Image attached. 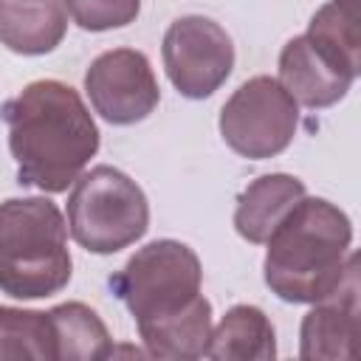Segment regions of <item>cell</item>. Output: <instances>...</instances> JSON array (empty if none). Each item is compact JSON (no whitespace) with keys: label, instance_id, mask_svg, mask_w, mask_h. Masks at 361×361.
I'll use <instances>...</instances> for the list:
<instances>
[{"label":"cell","instance_id":"obj_17","mask_svg":"<svg viewBox=\"0 0 361 361\" xmlns=\"http://www.w3.org/2000/svg\"><path fill=\"white\" fill-rule=\"evenodd\" d=\"M65 8L82 31L102 34L135 23L141 0H65Z\"/></svg>","mask_w":361,"mask_h":361},{"label":"cell","instance_id":"obj_3","mask_svg":"<svg viewBox=\"0 0 361 361\" xmlns=\"http://www.w3.org/2000/svg\"><path fill=\"white\" fill-rule=\"evenodd\" d=\"M262 279L288 305H313L333 293L347 271L353 220L327 197H299L265 240Z\"/></svg>","mask_w":361,"mask_h":361},{"label":"cell","instance_id":"obj_8","mask_svg":"<svg viewBox=\"0 0 361 361\" xmlns=\"http://www.w3.org/2000/svg\"><path fill=\"white\" fill-rule=\"evenodd\" d=\"M85 93L93 110L116 127L144 121L161 102V87L147 54L135 48H110L85 71Z\"/></svg>","mask_w":361,"mask_h":361},{"label":"cell","instance_id":"obj_15","mask_svg":"<svg viewBox=\"0 0 361 361\" xmlns=\"http://www.w3.org/2000/svg\"><path fill=\"white\" fill-rule=\"evenodd\" d=\"M305 37L344 73L358 79L361 37H358V0H327L316 8Z\"/></svg>","mask_w":361,"mask_h":361},{"label":"cell","instance_id":"obj_6","mask_svg":"<svg viewBox=\"0 0 361 361\" xmlns=\"http://www.w3.org/2000/svg\"><path fill=\"white\" fill-rule=\"evenodd\" d=\"M220 135L231 152L265 161L285 152L299 130V104L274 76H251L223 104Z\"/></svg>","mask_w":361,"mask_h":361},{"label":"cell","instance_id":"obj_5","mask_svg":"<svg viewBox=\"0 0 361 361\" xmlns=\"http://www.w3.org/2000/svg\"><path fill=\"white\" fill-rule=\"evenodd\" d=\"M149 228V200L121 169L99 164L73 180L68 195V231L90 254L107 257L138 243Z\"/></svg>","mask_w":361,"mask_h":361},{"label":"cell","instance_id":"obj_11","mask_svg":"<svg viewBox=\"0 0 361 361\" xmlns=\"http://www.w3.org/2000/svg\"><path fill=\"white\" fill-rule=\"evenodd\" d=\"M65 31V0H0V45L20 56L51 54Z\"/></svg>","mask_w":361,"mask_h":361},{"label":"cell","instance_id":"obj_10","mask_svg":"<svg viewBox=\"0 0 361 361\" xmlns=\"http://www.w3.org/2000/svg\"><path fill=\"white\" fill-rule=\"evenodd\" d=\"M353 82L355 76L333 65L305 34L290 37L279 51V85L302 107H333L350 93Z\"/></svg>","mask_w":361,"mask_h":361},{"label":"cell","instance_id":"obj_13","mask_svg":"<svg viewBox=\"0 0 361 361\" xmlns=\"http://www.w3.org/2000/svg\"><path fill=\"white\" fill-rule=\"evenodd\" d=\"M203 355L212 361H271L276 358V330L262 307L234 305L212 327Z\"/></svg>","mask_w":361,"mask_h":361},{"label":"cell","instance_id":"obj_9","mask_svg":"<svg viewBox=\"0 0 361 361\" xmlns=\"http://www.w3.org/2000/svg\"><path fill=\"white\" fill-rule=\"evenodd\" d=\"M358 254L350 251L338 288L313 302L299 324V355L307 361H350L358 355Z\"/></svg>","mask_w":361,"mask_h":361},{"label":"cell","instance_id":"obj_12","mask_svg":"<svg viewBox=\"0 0 361 361\" xmlns=\"http://www.w3.org/2000/svg\"><path fill=\"white\" fill-rule=\"evenodd\" d=\"M305 180L288 172H268L254 178L237 197L234 206V228L237 234L251 245H265L276 223L285 217V212L305 197Z\"/></svg>","mask_w":361,"mask_h":361},{"label":"cell","instance_id":"obj_4","mask_svg":"<svg viewBox=\"0 0 361 361\" xmlns=\"http://www.w3.org/2000/svg\"><path fill=\"white\" fill-rule=\"evenodd\" d=\"M73 259L68 223L45 197H8L0 203V293L11 299H48L68 288Z\"/></svg>","mask_w":361,"mask_h":361},{"label":"cell","instance_id":"obj_16","mask_svg":"<svg viewBox=\"0 0 361 361\" xmlns=\"http://www.w3.org/2000/svg\"><path fill=\"white\" fill-rule=\"evenodd\" d=\"M0 358L56 361V341L48 310L0 305Z\"/></svg>","mask_w":361,"mask_h":361},{"label":"cell","instance_id":"obj_7","mask_svg":"<svg viewBox=\"0 0 361 361\" xmlns=\"http://www.w3.org/2000/svg\"><path fill=\"white\" fill-rule=\"evenodd\" d=\"M164 71L183 99H209L234 71V42L228 31L203 14H183L164 31Z\"/></svg>","mask_w":361,"mask_h":361},{"label":"cell","instance_id":"obj_2","mask_svg":"<svg viewBox=\"0 0 361 361\" xmlns=\"http://www.w3.org/2000/svg\"><path fill=\"white\" fill-rule=\"evenodd\" d=\"M17 183L59 195L99 152V127L79 90L59 79L28 82L0 107Z\"/></svg>","mask_w":361,"mask_h":361},{"label":"cell","instance_id":"obj_1","mask_svg":"<svg viewBox=\"0 0 361 361\" xmlns=\"http://www.w3.org/2000/svg\"><path fill=\"white\" fill-rule=\"evenodd\" d=\"M203 268L197 254L180 240H152L141 245L110 290L135 319L144 350L152 358H203L212 336V302L200 293Z\"/></svg>","mask_w":361,"mask_h":361},{"label":"cell","instance_id":"obj_14","mask_svg":"<svg viewBox=\"0 0 361 361\" xmlns=\"http://www.w3.org/2000/svg\"><path fill=\"white\" fill-rule=\"evenodd\" d=\"M56 361H99L113 355V338L102 316L85 302H62L48 310Z\"/></svg>","mask_w":361,"mask_h":361}]
</instances>
